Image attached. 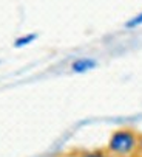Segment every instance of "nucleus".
<instances>
[{
  "mask_svg": "<svg viewBox=\"0 0 142 157\" xmlns=\"http://www.w3.org/2000/svg\"><path fill=\"white\" fill-rule=\"evenodd\" d=\"M139 146V132L133 128H119L111 132L105 149L111 157H136Z\"/></svg>",
  "mask_w": 142,
  "mask_h": 157,
  "instance_id": "f257e3e1",
  "label": "nucleus"
},
{
  "mask_svg": "<svg viewBox=\"0 0 142 157\" xmlns=\"http://www.w3.org/2000/svg\"><path fill=\"white\" fill-rule=\"evenodd\" d=\"M99 65V62L94 59V58H90V56H82V58H76L69 65V70L73 73H88L91 70H94L96 67Z\"/></svg>",
  "mask_w": 142,
  "mask_h": 157,
  "instance_id": "f03ea898",
  "label": "nucleus"
},
{
  "mask_svg": "<svg viewBox=\"0 0 142 157\" xmlns=\"http://www.w3.org/2000/svg\"><path fill=\"white\" fill-rule=\"evenodd\" d=\"M74 157H111L110 152L105 148H96V149H82L76 151Z\"/></svg>",
  "mask_w": 142,
  "mask_h": 157,
  "instance_id": "7ed1b4c3",
  "label": "nucleus"
},
{
  "mask_svg": "<svg viewBox=\"0 0 142 157\" xmlns=\"http://www.w3.org/2000/svg\"><path fill=\"white\" fill-rule=\"evenodd\" d=\"M37 39V34L36 33H27V34H22L19 36L16 40H14V47L16 48H22V47H27V45H31V44Z\"/></svg>",
  "mask_w": 142,
  "mask_h": 157,
  "instance_id": "20e7f679",
  "label": "nucleus"
},
{
  "mask_svg": "<svg viewBox=\"0 0 142 157\" xmlns=\"http://www.w3.org/2000/svg\"><path fill=\"white\" fill-rule=\"evenodd\" d=\"M142 25V11L140 13H137L136 16H133V17H130L127 22H125V28L127 30H134V28H139Z\"/></svg>",
  "mask_w": 142,
  "mask_h": 157,
  "instance_id": "39448f33",
  "label": "nucleus"
},
{
  "mask_svg": "<svg viewBox=\"0 0 142 157\" xmlns=\"http://www.w3.org/2000/svg\"><path fill=\"white\" fill-rule=\"evenodd\" d=\"M137 155H142V132H139V146H137Z\"/></svg>",
  "mask_w": 142,
  "mask_h": 157,
  "instance_id": "423d86ee",
  "label": "nucleus"
},
{
  "mask_svg": "<svg viewBox=\"0 0 142 157\" xmlns=\"http://www.w3.org/2000/svg\"><path fill=\"white\" fill-rule=\"evenodd\" d=\"M136 157H142V155H136Z\"/></svg>",
  "mask_w": 142,
  "mask_h": 157,
  "instance_id": "0eeeda50",
  "label": "nucleus"
}]
</instances>
